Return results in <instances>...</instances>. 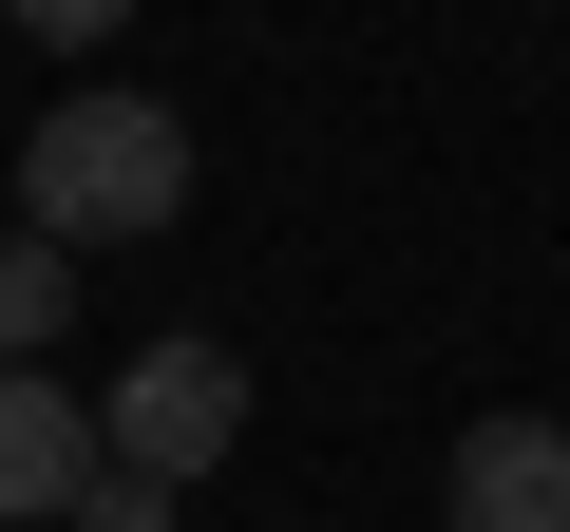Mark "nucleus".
<instances>
[{
	"label": "nucleus",
	"instance_id": "nucleus-1",
	"mask_svg": "<svg viewBox=\"0 0 570 532\" xmlns=\"http://www.w3.org/2000/svg\"><path fill=\"white\" fill-rule=\"evenodd\" d=\"M20 209H39V247H153L171 209H190V115L171 96H58L39 134H20Z\"/></svg>",
	"mask_w": 570,
	"mask_h": 532
},
{
	"label": "nucleus",
	"instance_id": "nucleus-2",
	"mask_svg": "<svg viewBox=\"0 0 570 532\" xmlns=\"http://www.w3.org/2000/svg\"><path fill=\"white\" fill-rule=\"evenodd\" d=\"M96 437H115L134 475H171V494H190V475L247 437V362H228V343H134V362H115V400H96Z\"/></svg>",
	"mask_w": 570,
	"mask_h": 532
},
{
	"label": "nucleus",
	"instance_id": "nucleus-3",
	"mask_svg": "<svg viewBox=\"0 0 570 532\" xmlns=\"http://www.w3.org/2000/svg\"><path fill=\"white\" fill-rule=\"evenodd\" d=\"M115 475V437H96V400L58 381V362H0V513H77Z\"/></svg>",
	"mask_w": 570,
	"mask_h": 532
},
{
	"label": "nucleus",
	"instance_id": "nucleus-4",
	"mask_svg": "<svg viewBox=\"0 0 570 532\" xmlns=\"http://www.w3.org/2000/svg\"><path fill=\"white\" fill-rule=\"evenodd\" d=\"M438 494H456V532H570V418H475Z\"/></svg>",
	"mask_w": 570,
	"mask_h": 532
},
{
	"label": "nucleus",
	"instance_id": "nucleus-5",
	"mask_svg": "<svg viewBox=\"0 0 570 532\" xmlns=\"http://www.w3.org/2000/svg\"><path fill=\"white\" fill-rule=\"evenodd\" d=\"M58 305H77V247H39V228H20V247H0V362H39V343H58Z\"/></svg>",
	"mask_w": 570,
	"mask_h": 532
},
{
	"label": "nucleus",
	"instance_id": "nucleus-6",
	"mask_svg": "<svg viewBox=\"0 0 570 532\" xmlns=\"http://www.w3.org/2000/svg\"><path fill=\"white\" fill-rule=\"evenodd\" d=\"M77 532H171V475H134V456H115V475L77 494Z\"/></svg>",
	"mask_w": 570,
	"mask_h": 532
},
{
	"label": "nucleus",
	"instance_id": "nucleus-7",
	"mask_svg": "<svg viewBox=\"0 0 570 532\" xmlns=\"http://www.w3.org/2000/svg\"><path fill=\"white\" fill-rule=\"evenodd\" d=\"M115 20H134V0H20V39H39V58H96Z\"/></svg>",
	"mask_w": 570,
	"mask_h": 532
}]
</instances>
